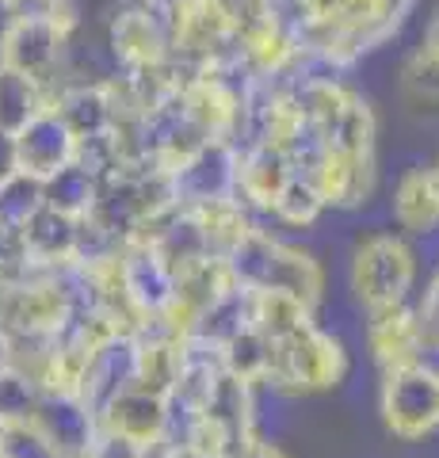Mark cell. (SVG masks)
<instances>
[{
    "label": "cell",
    "mask_w": 439,
    "mask_h": 458,
    "mask_svg": "<svg viewBox=\"0 0 439 458\" xmlns=\"http://www.w3.org/2000/svg\"><path fill=\"white\" fill-rule=\"evenodd\" d=\"M153 458H222V454L203 451L195 443H161V447H153Z\"/></svg>",
    "instance_id": "4dcf8cb0"
},
{
    "label": "cell",
    "mask_w": 439,
    "mask_h": 458,
    "mask_svg": "<svg viewBox=\"0 0 439 458\" xmlns=\"http://www.w3.org/2000/svg\"><path fill=\"white\" fill-rule=\"evenodd\" d=\"M42 397V382L27 370L0 363V420L4 424H31L35 405Z\"/></svg>",
    "instance_id": "cb8c5ba5"
},
{
    "label": "cell",
    "mask_w": 439,
    "mask_h": 458,
    "mask_svg": "<svg viewBox=\"0 0 439 458\" xmlns=\"http://www.w3.org/2000/svg\"><path fill=\"white\" fill-rule=\"evenodd\" d=\"M89 458H153V447H141V443H134V439L100 428V436H96Z\"/></svg>",
    "instance_id": "4316f807"
},
{
    "label": "cell",
    "mask_w": 439,
    "mask_h": 458,
    "mask_svg": "<svg viewBox=\"0 0 439 458\" xmlns=\"http://www.w3.org/2000/svg\"><path fill=\"white\" fill-rule=\"evenodd\" d=\"M20 241H23V256L27 267L35 271H54L77 260L80 249V218L65 210H54L42 203L31 218L20 225Z\"/></svg>",
    "instance_id": "9a60e30c"
},
{
    "label": "cell",
    "mask_w": 439,
    "mask_h": 458,
    "mask_svg": "<svg viewBox=\"0 0 439 458\" xmlns=\"http://www.w3.org/2000/svg\"><path fill=\"white\" fill-rule=\"evenodd\" d=\"M363 340L371 360L378 363V370L386 367H401V363H417L420 355V318L417 306H382V310H367L363 313Z\"/></svg>",
    "instance_id": "4fadbf2b"
},
{
    "label": "cell",
    "mask_w": 439,
    "mask_h": 458,
    "mask_svg": "<svg viewBox=\"0 0 439 458\" xmlns=\"http://www.w3.org/2000/svg\"><path fill=\"white\" fill-rule=\"evenodd\" d=\"M413 283H417V252L401 233L378 229V233H367L351 249L348 291L356 298L359 313L409 302Z\"/></svg>",
    "instance_id": "7a4b0ae2"
},
{
    "label": "cell",
    "mask_w": 439,
    "mask_h": 458,
    "mask_svg": "<svg viewBox=\"0 0 439 458\" xmlns=\"http://www.w3.org/2000/svg\"><path fill=\"white\" fill-rule=\"evenodd\" d=\"M20 172V153H16V134L0 131V183Z\"/></svg>",
    "instance_id": "f546056e"
},
{
    "label": "cell",
    "mask_w": 439,
    "mask_h": 458,
    "mask_svg": "<svg viewBox=\"0 0 439 458\" xmlns=\"http://www.w3.org/2000/svg\"><path fill=\"white\" fill-rule=\"evenodd\" d=\"M249 321L257 325L272 344H279V340H287L294 333H302L306 325H314L317 310L306 306L302 298H294V294L257 291V294H249Z\"/></svg>",
    "instance_id": "d6986e66"
},
{
    "label": "cell",
    "mask_w": 439,
    "mask_h": 458,
    "mask_svg": "<svg viewBox=\"0 0 439 458\" xmlns=\"http://www.w3.org/2000/svg\"><path fill=\"white\" fill-rule=\"evenodd\" d=\"M348 340L333 333L329 325H306L302 333H294L287 340L275 344V360H272V378L267 386L302 397V394H325L336 390L340 382H348Z\"/></svg>",
    "instance_id": "3957f363"
},
{
    "label": "cell",
    "mask_w": 439,
    "mask_h": 458,
    "mask_svg": "<svg viewBox=\"0 0 439 458\" xmlns=\"http://www.w3.org/2000/svg\"><path fill=\"white\" fill-rule=\"evenodd\" d=\"M325 210H329V203H325L317 180L309 172H291V180L279 188L267 218L287 229H314L325 218Z\"/></svg>",
    "instance_id": "44dd1931"
},
{
    "label": "cell",
    "mask_w": 439,
    "mask_h": 458,
    "mask_svg": "<svg viewBox=\"0 0 439 458\" xmlns=\"http://www.w3.org/2000/svg\"><path fill=\"white\" fill-rule=\"evenodd\" d=\"M218 360H222V370H230L233 378L249 382V386H267V378H272L275 344L249 321V325H241L233 336H225L218 344Z\"/></svg>",
    "instance_id": "ac0fdd59"
},
{
    "label": "cell",
    "mask_w": 439,
    "mask_h": 458,
    "mask_svg": "<svg viewBox=\"0 0 439 458\" xmlns=\"http://www.w3.org/2000/svg\"><path fill=\"white\" fill-rule=\"evenodd\" d=\"M115 276L122 302L131 306L138 321L165 318L173 310L176 294V271L165 264V256L149 245L146 237H131L115 256Z\"/></svg>",
    "instance_id": "52a82bcc"
},
{
    "label": "cell",
    "mask_w": 439,
    "mask_h": 458,
    "mask_svg": "<svg viewBox=\"0 0 439 458\" xmlns=\"http://www.w3.org/2000/svg\"><path fill=\"white\" fill-rule=\"evenodd\" d=\"M382 420L398 439L417 443L439 432V375L424 363L382 370Z\"/></svg>",
    "instance_id": "277c9868"
},
{
    "label": "cell",
    "mask_w": 439,
    "mask_h": 458,
    "mask_svg": "<svg viewBox=\"0 0 439 458\" xmlns=\"http://www.w3.org/2000/svg\"><path fill=\"white\" fill-rule=\"evenodd\" d=\"M225 458H287L283 454V447L275 439H264V436H249L241 447H233Z\"/></svg>",
    "instance_id": "f1b7e54d"
},
{
    "label": "cell",
    "mask_w": 439,
    "mask_h": 458,
    "mask_svg": "<svg viewBox=\"0 0 439 458\" xmlns=\"http://www.w3.org/2000/svg\"><path fill=\"white\" fill-rule=\"evenodd\" d=\"M16 153H20V172L46 180L58 168L73 165L77 134L69 131V123L58 114V107L46 104L23 131H16Z\"/></svg>",
    "instance_id": "7c38bea8"
},
{
    "label": "cell",
    "mask_w": 439,
    "mask_h": 458,
    "mask_svg": "<svg viewBox=\"0 0 439 458\" xmlns=\"http://www.w3.org/2000/svg\"><path fill=\"white\" fill-rule=\"evenodd\" d=\"M291 157L272 141H249L237 146V199L245 203L257 218H267L279 188L291 180Z\"/></svg>",
    "instance_id": "5bb4252c"
},
{
    "label": "cell",
    "mask_w": 439,
    "mask_h": 458,
    "mask_svg": "<svg viewBox=\"0 0 439 458\" xmlns=\"http://www.w3.org/2000/svg\"><path fill=\"white\" fill-rule=\"evenodd\" d=\"M0 458H8V454H0Z\"/></svg>",
    "instance_id": "d6a6232c"
},
{
    "label": "cell",
    "mask_w": 439,
    "mask_h": 458,
    "mask_svg": "<svg viewBox=\"0 0 439 458\" xmlns=\"http://www.w3.org/2000/svg\"><path fill=\"white\" fill-rule=\"evenodd\" d=\"M168 420H173V397L146 390L138 382L126 386L100 409V428L134 439L141 447H161L168 436Z\"/></svg>",
    "instance_id": "30bf717a"
},
{
    "label": "cell",
    "mask_w": 439,
    "mask_h": 458,
    "mask_svg": "<svg viewBox=\"0 0 439 458\" xmlns=\"http://www.w3.org/2000/svg\"><path fill=\"white\" fill-rule=\"evenodd\" d=\"M31 424L62 458H89L100 436V417L80 390H42Z\"/></svg>",
    "instance_id": "9c48e42d"
},
{
    "label": "cell",
    "mask_w": 439,
    "mask_h": 458,
    "mask_svg": "<svg viewBox=\"0 0 439 458\" xmlns=\"http://www.w3.org/2000/svg\"><path fill=\"white\" fill-rule=\"evenodd\" d=\"M50 104L58 107V114L69 123V131L80 138H96V134H111L119 123L115 114V99H111L104 81H65L50 89Z\"/></svg>",
    "instance_id": "2e32d148"
},
{
    "label": "cell",
    "mask_w": 439,
    "mask_h": 458,
    "mask_svg": "<svg viewBox=\"0 0 439 458\" xmlns=\"http://www.w3.org/2000/svg\"><path fill=\"white\" fill-rule=\"evenodd\" d=\"M390 218L413 237L439 233V168L417 165L401 172L390 195Z\"/></svg>",
    "instance_id": "e0dca14e"
},
{
    "label": "cell",
    "mask_w": 439,
    "mask_h": 458,
    "mask_svg": "<svg viewBox=\"0 0 439 458\" xmlns=\"http://www.w3.org/2000/svg\"><path fill=\"white\" fill-rule=\"evenodd\" d=\"M104 38L115 62V73L153 77L173 65V47H168L165 23L149 4H126L104 23Z\"/></svg>",
    "instance_id": "8992f818"
},
{
    "label": "cell",
    "mask_w": 439,
    "mask_h": 458,
    "mask_svg": "<svg viewBox=\"0 0 439 458\" xmlns=\"http://www.w3.org/2000/svg\"><path fill=\"white\" fill-rule=\"evenodd\" d=\"M168 176H173L176 203L183 210L237 199V146L225 138H210L183 161L168 165Z\"/></svg>",
    "instance_id": "ba28073f"
},
{
    "label": "cell",
    "mask_w": 439,
    "mask_h": 458,
    "mask_svg": "<svg viewBox=\"0 0 439 458\" xmlns=\"http://www.w3.org/2000/svg\"><path fill=\"white\" fill-rule=\"evenodd\" d=\"M417 318H420L424 344H432V348H439V276L428 283V291H424L420 306H417Z\"/></svg>",
    "instance_id": "83f0119b"
},
{
    "label": "cell",
    "mask_w": 439,
    "mask_h": 458,
    "mask_svg": "<svg viewBox=\"0 0 439 458\" xmlns=\"http://www.w3.org/2000/svg\"><path fill=\"white\" fill-rule=\"evenodd\" d=\"M96 195H100V176H92V172L77 161L42 180V199H46V207L65 210V214H73V218H84V214L92 210Z\"/></svg>",
    "instance_id": "7402d4cb"
},
{
    "label": "cell",
    "mask_w": 439,
    "mask_h": 458,
    "mask_svg": "<svg viewBox=\"0 0 439 458\" xmlns=\"http://www.w3.org/2000/svg\"><path fill=\"white\" fill-rule=\"evenodd\" d=\"M225 267H230L233 283L249 294L283 291V294L302 298L314 310H321L325 302V267L314 256V249L279 237L260 222L233 245V252L225 256Z\"/></svg>",
    "instance_id": "6da1fadb"
},
{
    "label": "cell",
    "mask_w": 439,
    "mask_h": 458,
    "mask_svg": "<svg viewBox=\"0 0 439 458\" xmlns=\"http://www.w3.org/2000/svg\"><path fill=\"white\" fill-rule=\"evenodd\" d=\"M417 50H424L428 57H435V62H439V4L432 8L428 23H424V31H420V47H417Z\"/></svg>",
    "instance_id": "1f68e13d"
},
{
    "label": "cell",
    "mask_w": 439,
    "mask_h": 458,
    "mask_svg": "<svg viewBox=\"0 0 439 458\" xmlns=\"http://www.w3.org/2000/svg\"><path fill=\"white\" fill-rule=\"evenodd\" d=\"M398 92L405 99V107L424 111V114H439V62L417 50L398 73Z\"/></svg>",
    "instance_id": "603a6c76"
},
{
    "label": "cell",
    "mask_w": 439,
    "mask_h": 458,
    "mask_svg": "<svg viewBox=\"0 0 439 458\" xmlns=\"http://www.w3.org/2000/svg\"><path fill=\"white\" fill-rule=\"evenodd\" d=\"M42 203H46V199H42V180L27 176V172H16L12 180L0 183V225L20 229Z\"/></svg>",
    "instance_id": "d4e9b609"
},
{
    "label": "cell",
    "mask_w": 439,
    "mask_h": 458,
    "mask_svg": "<svg viewBox=\"0 0 439 458\" xmlns=\"http://www.w3.org/2000/svg\"><path fill=\"white\" fill-rule=\"evenodd\" d=\"M50 104V89L35 77L0 62V131L16 134Z\"/></svg>",
    "instance_id": "ffe728a7"
},
{
    "label": "cell",
    "mask_w": 439,
    "mask_h": 458,
    "mask_svg": "<svg viewBox=\"0 0 439 458\" xmlns=\"http://www.w3.org/2000/svg\"><path fill=\"white\" fill-rule=\"evenodd\" d=\"M134 382H138V336H134V328H119V333L104 336L92 348L89 367H84V378H80V397L100 417V409L107 401Z\"/></svg>",
    "instance_id": "8fae6325"
},
{
    "label": "cell",
    "mask_w": 439,
    "mask_h": 458,
    "mask_svg": "<svg viewBox=\"0 0 439 458\" xmlns=\"http://www.w3.org/2000/svg\"><path fill=\"white\" fill-rule=\"evenodd\" d=\"M0 454H8V458H62L46 439H42V432L35 424H4Z\"/></svg>",
    "instance_id": "484cf974"
},
{
    "label": "cell",
    "mask_w": 439,
    "mask_h": 458,
    "mask_svg": "<svg viewBox=\"0 0 439 458\" xmlns=\"http://www.w3.org/2000/svg\"><path fill=\"white\" fill-rule=\"evenodd\" d=\"M69 35L73 31L50 16H4L0 20V62L54 89L62 81Z\"/></svg>",
    "instance_id": "5b68a950"
}]
</instances>
